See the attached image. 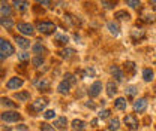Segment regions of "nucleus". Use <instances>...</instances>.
I'll use <instances>...</instances> for the list:
<instances>
[{
	"mask_svg": "<svg viewBox=\"0 0 156 131\" xmlns=\"http://www.w3.org/2000/svg\"><path fill=\"white\" fill-rule=\"evenodd\" d=\"M2 106H5V107H17V104L15 103H12L9 98H6V97H2Z\"/></svg>",
	"mask_w": 156,
	"mask_h": 131,
	"instance_id": "obj_28",
	"label": "nucleus"
},
{
	"mask_svg": "<svg viewBox=\"0 0 156 131\" xmlns=\"http://www.w3.org/2000/svg\"><path fill=\"white\" fill-rule=\"evenodd\" d=\"M126 93L129 94V95H135L136 88H135V87H128V88H126Z\"/></svg>",
	"mask_w": 156,
	"mask_h": 131,
	"instance_id": "obj_38",
	"label": "nucleus"
},
{
	"mask_svg": "<svg viewBox=\"0 0 156 131\" xmlns=\"http://www.w3.org/2000/svg\"><path fill=\"white\" fill-rule=\"evenodd\" d=\"M17 28H18L20 33L24 34V36H33L35 34V27L32 24H29V22H20L17 25Z\"/></svg>",
	"mask_w": 156,
	"mask_h": 131,
	"instance_id": "obj_3",
	"label": "nucleus"
},
{
	"mask_svg": "<svg viewBox=\"0 0 156 131\" xmlns=\"http://www.w3.org/2000/svg\"><path fill=\"white\" fill-rule=\"evenodd\" d=\"M125 70H126V72H131V73H134V72H135V64H134L132 61H128V63H125Z\"/></svg>",
	"mask_w": 156,
	"mask_h": 131,
	"instance_id": "obj_31",
	"label": "nucleus"
},
{
	"mask_svg": "<svg viewBox=\"0 0 156 131\" xmlns=\"http://www.w3.org/2000/svg\"><path fill=\"white\" fill-rule=\"evenodd\" d=\"M119 127H120V121L114 118V119H111L110 121V124H108V130L110 131H117L119 130Z\"/></svg>",
	"mask_w": 156,
	"mask_h": 131,
	"instance_id": "obj_24",
	"label": "nucleus"
},
{
	"mask_svg": "<svg viewBox=\"0 0 156 131\" xmlns=\"http://www.w3.org/2000/svg\"><path fill=\"white\" fill-rule=\"evenodd\" d=\"M155 93H156V87H155Z\"/></svg>",
	"mask_w": 156,
	"mask_h": 131,
	"instance_id": "obj_44",
	"label": "nucleus"
},
{
	"mask_svg": "<svg viewBox=\"0 0 156 131\" xmlns=\"http://www.w3.org/2000/svg\"><path fill=\"white\" fill-rule=\"evenodd\" d=\"M102 2H104V3H105V2H107V0H102Z\"/></svg>",
	"mask_w": 156,
	"mask_h": 131,
	"instance_id": "obj_43",
	"label": "nucleus"
},
{
	"mask_svg": "<svg viewBox=\"0 0 156 131\" xmlns=\"http://www.w3.org/2000/svg\"><path fill=\"white\" fill-rule=\"evenodd\" d=\"M153 70L152 69H144L143 70V79L146 80V82H150V80H153Z\"/></svg>",
	"mask_w": 156,
	"mask_h": 131,
	"instance_id": "obj_22",
	"label": "nucleus"
},
{
	"mask_svg": "<svg viewBox=\"0 0 156 131\" xmlns=\"http://www.w3.org/2000/svg\"><path fill=\"white\" fill-rule=\"evenodd\" d=\"M29 98H30V93H27V91H21V93L15 94V100H18V101H29Z\"/></svg>",
	"mask_w": 156,
	"mask_h": 131,
	"instance_id": "obj_21",
	"label": "nucleus"
},
{
	"mask_svg": "<svg viewBox=\"0 0 156 131\" xmlns=\"http://www.w3.org/2000/svg\"><path fill=\"white\" fill-rule=\"evenodd\" d=\"M0 14H2V18H6L11 15V6L8 5L6 0H2V6H0Z\"/></svg>",
	"mask_w": 156,
	"mask_h": 131,
	"instance_id": "obj_11",
	"label": "nucleus"
},
{
	"mask_svg": "<svg viewBox=\"0 0 156 131\" xmlns=\"http://www.w3.org/2000/svg\"><path fill=\"white\" fill-rule=\"evenodd\" d=\"M125 2H126V5H128L129 8H132V9H140V8H141L140 0H125Z\"/></svg>",
	"mask_w": 156,
	"mask_h": 131,
	"instance_id": "obj_27",
	"label": "nucleus"
},
{
	"mask_svg": "<svg viewBox=\"0 0 156 131\" xmlns=\"http://www.w3.org/2000/svg\"><path fill=\"white\" fill-rule=\"evenodd\" d=\"M110 72H111L113 77H116L117 82H122V80H123V72H122L117 66H111V67H110Z\"/></svg>",
	"mask_w": 156,
	"mask_h": 131,
	"instance_id": "obj_12",
	"label": "nucleus"
},
{
	"mask_svg": "<svg viewBox=\"0 0 156 131\" xmlns=\"http://www.w3.org/2000/svg\"><path fill=\"white\" fill-rule=\"evenodd\" d=\"M35 2H38L39 5H42V6H50L51 5V0H35Z\"/></svg>",
	"mask_w": 156,
	"mask_h": 131,
	"instance_id": "obj_39",
	"label": "nucleus"
},
{
	"mask_svg": "<svg viewBox=\"0 0 156 131\" xmlns=\"http://www.w3.org/2000/svg\"><path fill=\"white\" fill-rule=\"evenodd\" d=\"M44 116H45V119H53L56 116V112L54 110H47V112L44 113Z\"/></svg>",
	"mask_w": 156,
	"mask_h": 131,
	"instance_id": "obj_35",
	"label": "nucleus"
},
{
	"mask_svg": "<svg viewBox=\"0 0 156 131\" xmlns=\"http://www.w3.org/2000/svg\"><path fill=\"white\" fill-rule=\"evenodd\" d=\"M15 42L18 43V46H20V48H23V49H27V48L30 46V42H29V39L21 38V36H15Z\"/></svg>",
	"mask_w": 156,
	"mask_h": 131,
	"instance_id": "obj_16",
	"label": "nucleus"
},
{
	"mask_svg": "<svg viewBox=\"0 0 156 131\" xmlns=\"http://www.w3.org/2000/svg\"><path fill=\"white\" fill-rule=\"evenodd\" d=\"M42 63H44V58H42V57H36V58H33V66H35V67H39Z\"/></svg>",
	"mask_w": 156,
	"mask_h": 131,
	"instance_id": "obj_34",
	"label": "nucleus"
},
{
	"mask_svg": "<svg viewBox=\"0 0 156 131\" xmlns=\"http://www.w3.org/2000/svg\"><path fill=\"white\" fill-rule=\"evenodd\" d=\"M101 90H102V84H101V82H95V84H92L90 88H89V95H90V97H98V95L101 94Z\"/></svg>",
	"mask_w": 156,
	"mask_h": 131,
	"instance_id": "obj_9",
	"label": "nucleus"
},
{
	"mask_svg": "<svg viewBox=\"0 0 156 131\" xmlns=\"http://www.w3.org/2000/svg\"><path fill=\"white\" fill-rule=\"evenodd\" d=\"M26 2H27V0H26Z\"/></svg>",
	"mask_w": 156,
	"mask_h": 131,
	"instance_id": "obj_45",
	"label": "nucleus"
},
{
	"mask_svg": "<svg viewBox=\"0 0 156 131\" xmlns=\"http://www.w3.org/2000/svg\"><path fill=\"white\" fill-rule=\"evenodd\" d=\"M29 58H30V54H27V52H21V54H18L20 61H26V60H29Z\"/></svg>",
	"mask_w": 156,
	"mask_h": 131,
	"instance_id": "obj_36",
	"label": "nucleus"
},
{
	"mask_svg": "<svg viewBox=\"0 0 156 131\" xmlns=\"http://www.w3.org/2000/svg\"><path fill=\"white\" fill-rule=\"evenodd\" d=\"M47 100L45 98H38L36 101H33L32 103V106H30V109L33 110V112H42L44 109H45V106H47Z\"/></svg>",
	"mask_w": 156,
	"mask_h": 131,
	"instance_id": "obj_7",
	"label": "nucleus"
},
{
	"mask_svg": "<svg viewBox=\"0 0 156 131\" xmlns=\"http://www.w3.org/2000/svg\"><path fill=\"white\" fill-rule=\"evenodd\" d=\"M36 28L42 34H51V33L56 31V24L51 22V21H41V22H38Z\"/></svg>",
	"mask_w": 156,
	"mask_h": 131,
	"instance_id": "obj_1",
	"label": "nucleus"
},
{
	"mask_svg": "<svg viewBox=\"0 0 156 131\" xmlns=\"http://www.w3.org/2000/svg\"><path fill=\"white\" fill-rule=\"evenodd\" d=\"M65 79H66L68 82H71V85H74V84L77 82V79L74 77V75H66V76H65Z\"/></svg>",
	"mask_w": 156,
	"mask_h": 131,
	"instance_id": "obj_37",
	"label": "nucleus"
},
{
	"mask_svg": "<svg viewBox=\"0 0 156 131\" xmlns=\"http://www.w3.org/2000/svg\"><path fill=\"white\" fill-rule=\"evenodd\" d=\"M58 54H60V57H62V58H66V60H69V58H72V57H74L75 51H74V49H71V48H66V49H62Z\"/></svg>",
	"mask_w": 156,
	"mask_h": 131,
	"instance_id": "obj_19",
	"label": "nucleus"
},
{
	"mask_svg": "<svg viewBox=\"0 0 156 131\" xmlns=\"http://www.w3.org/2000/svg\"><path fill=\"white\" fill-rule=\"evenodd\" d=\"M114 18H116V19H123V21H128V19L131 18V15H129V12H126V11H117L116 14H114Z\"/></svg>",
	"mask_w": 156,
	"mask_h": 131,
	"instance_id": "obj_20",
	"label": "nucleus"
},
{
	"mask_svg": "<svg viewBox=\"0 0 156 131\" xmlns=\"http://www.w3.org/2000/svg\"><path fill=\"white\" fill-rule=\"evenodd\" d=\"M41 130L42 131H54L48 124H41Z\"/></svg>",
	"mask_w": 156,
	"mask_h": 131,
	"instance_id": "obj_40",
	"label": "nucleus"
},
{
	"mask_svg": "<svg viewBox=\"0 0 156 131\" xmlns=\"http://www.w3.org/2000/svg\"><path fill=\"white\" fill-rule=\"evenodd\" d=\"M86 127V124H84V121H81V119H75V121H72V128L75 131L78 130H83Z\"/></svg>",
	"mask_w": 156,
	"mask_h": 131,
	"instance_id": "obj_25",
	"label": "nucleus"
},
{
	"mask_svg": "<svg viewBox=\"0 0 156 131\" xmlns=\"http://www.w3.org/2000/svg\"><path fill=\"white\" fill-rule=\"evenodd\" d=\"M18 128H20V130H23V131H26V130H27V127H24V125H20Z\"/></svg>",
	"mask_w": 156,
	"mask_h": 131,
	"instance_id": "obj_42",
	"label": "nucleus"
},
{
	"mask_svg": "<svg viewBox=\"0 0 156 131\" xmlns=\"http://www.w3.org/2000/svg\"><path fill=\"white\" fill-rule=\"evenodd\" d=\"M123 121H125V125L128 128H131V130H136L140 127V122H138V119L135 118V115H126Z\"/></svg>",
	"mask_w": 156,
	"mask_h": 131,
	"instance_id": "obj_4",
	"label": "nucleus"
},
{
	"mask_svg": "<svg viewBox=\"0 0 156 131\" xmlns=\"http://www.w3.org/2000/svg\"><path fill=\"white\" fill-rule=\"evenodd\" d=\"M66 125H68V119H66L65 116H60V118H57V119L54 121V128H57V130H60V131L66 130Z\"/></svg>",
	"mask_w": 156,
	"mask_h": 131,
	"instance_id": "obj_10",
	"label": "nucleus"
},
{
	"mask_svg": "<svg viewBox=\"0 0 156 131\" xmlns=\"http://www.w3.org/2000/svg\"><path fill=\"white\" fill-rule=\"evenodd\" d=\"M107 27H108V30H110V33L111 34H114V36H117L119 34V24L117 22H114V21H110L108 24H107Z\"/></svg>",
	"mask_w": 156,
	"mask_h": 131,
	"instance_id": "obj_18",
	"label": "nucleus"
},
{
	"mask_svg": "<svg viewBox=\"0 0 156 131\" xmlns=\"http://www.w3.org/2000/svg\"><path fill=\"white\" fill-rule=\"evenodd\" d=\"M147 107V98H138L134 103V110L135 112H144Z\"/></svg>",
	"mask_w": 156,
	"mask_h": 131,
	"instance_id": "obj_8",
	"label": "nucleus"
},
{
	"mask_svg": "<svg viewBox=\"0 0 156 131\" xmlns=\"http://www.w3.org/2000/svg\"><path fill=\"white\" fill-rule=\"evenodd\" d=\"M12 6L17 9V11H20V12H23V11H26L27 9V2L26 0H12Z\"/></svg>",
	"mask_w": 156,
	"mask_h": 131,
	"instance_id": "obj_14",
	"label": "nucleus"
},
{
	"mask_svg": "<svg viewBox=\"0 0 156 131\" xmlns=\"http://www.w3.org/2000/svg\"><path fill=\"white\" fill-rule=\"evenodd\" d=\"M131 36H132L134 40H136V39H143L146 36V33H144V30H138V28H135V30H132Z\"/></svg>",
	"mask_w": 156,
	"mask_h": 131,
	"instance_id": "obj_26",
	"label": "nucleus"
},
{
	"mask_svg": "<svg viewBox=\"0 0 156 131\" xmlns=\"http://www.w3.org/2000/svg\"><path fill=\"white\" fill-rule=\"evenodd\" d=\"M69 90H71V82H68L66 79H65V80H62V82L58 84L57 91L60 94H68L69 93Z\"/></svg>",
	"mask_w": 156,
	"mask_h": 131,
	"instance_id": "obj_13",
	"label": "nucleus"
},
{
	"mask_svg": "<svg viewBox=\"0 0 156 131\" xmlns=\"http://www.w3.org/2000/svg\"><path fill=\"white\" fill-rule=\"evenodd\" d=\"M126 106H128V103H126V100H125L123 97L116 98V101H114V107H116L117 110H125Z\"/></svg>",
	"mask_w": 156,
	"mask_h": 131,
	"instance_id": "obj_15",
	"label": "nucleus"
},
{
	"mask_svg": "<svg viewBox=\"0 0 156 131\" xmlns=\"http://www.w3.org/2000/svg\"><path fill=\"white\" fill-rule=\"evenodd\" d=\"M21 119V115L18 112H3L2 113V121L5 122H17Z\"/></svg>",
	"mask_w": 156,
	"mask_h": 131,
	"instance_id": "obj_5",
	"label": "nucleus"
},
{
	"mask_svg": "<svg viewBox=\"0 0 156 131\" xmlns=\"http://www.w3.org/2000/svg\"><path fill=\"white\" fill-rule=\"evenodd\" d=\"M0 54H2V60L14 54V46L6 39H0Z\"/></svg>",
	"mask_w": 156,
	"mask_h": 131,
	"instance_id": "obj_2",
	"label": "nucleus"
},
{
	"mask_svg": "<svg viewBox=\"0 0 156 131\" xmlns=\"http://www.w3.org/2000/svg\"><path fill=\"white\" fill-rule=\"evenodd\" d=\"M56 43L57 45H66L68 42H69V38L66 36V34H56Z\"/></svg>",
	"mask_w": 156,
	"mask_h": 131,
	"instance_id": "obj_23",
	"label": "nucleus"
},
{
	"mask_svg": "<svg viewBox=\"0 0 156 131\" xmlns=\"http://www.w3.org/2000/svg\"><path fill=\"white\" fill-rule=\"evenodd\" d=\"M14 25V21L11 18H2V27L3 28H11Z\"/></svg>",
	"mask_w": 156,
	"mask_h": 131,
	"instance_id": "obj_29",
	"label": "nucleus"
},
{
	"mask_svg": "<svg viewBox=\"0 0 156 131\" xmlns=\"http://www.w3.org/2000/svg\"><path fill=\"white\" fill-rule=\"evenodd\" d=\"M36 87H38L39 90H41V91H42V88H44V90H47V88L50 87V82H48L47 79H42V80H39V82H36Z\"/></svg>",
	"mask_w": 156,
	"mask_h": 131,
	"instance_id": "obj_30",
	"label": "nucleus"
},
{
	"mask_svg": "<svg viewBox=\"0 0 156 131\" xmlns=\"http://www.w3.org/2000/svg\"><path fill=\"white\" fill-rule=\"evenodd\" d=\"M116 93H117V85L113 80H110V82L107 84V94H108V97H114Z\"/></svg>",
	"mask_w": 156,
	"mask_h": 131,
	"instance_id": "obj_17",
	"label": "nucleus"
},
{
	"mask_svg": "<svg viewBox=\"0 0 156 131\" xmlns=\"http://www.w3.org/2000/svg\"><path fill=\"white\" fill-rule=\"evenodd\" d=\"M149 2H150V5H152V6L156 9V0H149Z\"/></svg>",
	"mask_w": 156,
	"mask_h": 131,
	"instance_id": "obj_41",
	"label": "nucleus"
},
{
	"mask_svg": "<svg viewBox=\"0 0 156 131\" xmlns=\"http://www.w3.org/2000/svg\"><path fill=\"white\" fill-rule=\"evenodd\" d=\"M33 52H35V54H42V52H45V48H44L41 43H35V45H33Z\"/></svg>",
	"mask_w": 156,
	"mask_h": 131,
	"instance_id": "obj_32",
	"label": "nucleus"
},
{
	"mask_svg": "<svg viewBox=\"0 0 156 131\" xmlns=\"http://www.w3.org/2000/svg\"><path fill=\"white\" fill-rule=\"evenodd\" d=\"M23 84H24V80L21 77H11L8 80L6 87H8V90H18V88L23 87Z\"/></svg>",
	"mask_w": 156,
	"mask_h": 131,
	"instance_id": "obj_6",
	"label": "nucleus"
},
{
	"mask_svg": "<svg viewBox=\"0 0 156 131\" xmlns=\"http://www.w3.org/2000/svg\"><path fill=\"white\" fill-rule=\"evenodd\" d=\"M110 110H108V109H104V110H101V112H99V118H101V119H105V118H108V116H110Z\"/></svg>",
	"mask_w": 156,
	"mask_h": 131,
	"instance_id": "obj_33",
	"label": "nucleus"
}]
</instances>
